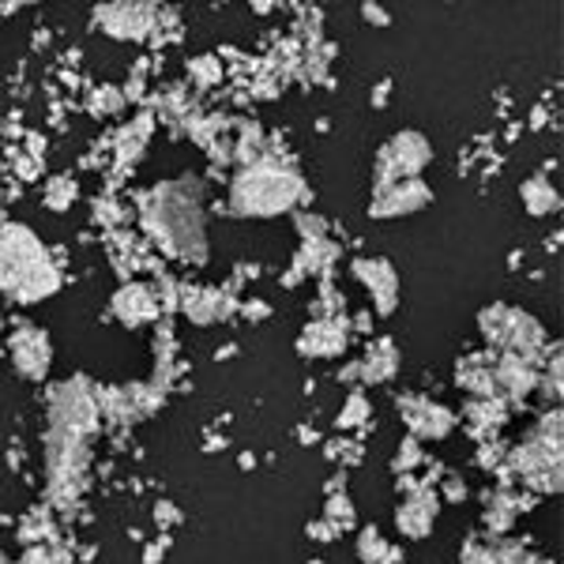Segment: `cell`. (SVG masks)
I'll return each instance as SVG.
<instances>
[{
	"label": "cell",
	"instance_id": "obj_1",
	"mask_svg": "<svg viewBox=\"0 0 564 564\" xmlns=\"http://www.w3.org/2000/svg\"><path fill=\"white\" fill-rule=\"evenodd\" d=\"M102 430L95 384L72 377L50 388V425H45V497L53 508H72L87 486L90 448Z\"/></svg>",
	"mask_w": 564,
	"mask_h": 564
},
{
	"label": "cell",
	"instance_id": "obj_2",
	"mask_svg": "<svg viewBox=\"0 0 564 564\" xmlns=\"http://www.w3.org/2000/svg\"><path fill=\"white\" fill-rule=\"evenodd\" d=\"M140 223L170 260L188 263V268L207 263L204 196L193 177L154 185L140 204Z\"/></svg>",
	"mask_w": 564,
	"mask_h": 564
},
{
	"label": "cell",
	"instance_id": "obj_3",
	"mask_svg": "<svg viewBox=\"0 0 564 564\" xmlns=\"http://www.w3.org/2000/svg\"><path fill=\"white\" fill-rule=\"evenodd\" d=\"M61 268L53 263L50 249L34 238L31 226L4 223L0 226V294L8 302L34 305L61 290Z\"/></svg>",
	"mask_w": 564,
	"mask_h": 564
},
{
	"label": "cell",
	"instance_id": "obj_4",
	"mask_svg": "<svg viewBox=\"0 0 564 564\" xmlns=\"http://www.w3.org/2000/svg\"><path fill=\"white\" fill-rule=\"evenodd\" d=\"M305 177L275 159H257L230 181V212L245 218H275L308 204Z\"/></svg>",
	"mask_w": 564,
	"mask_h": 564
},
{
	"label": "cell",
	"instance_id": "obj_5",
	"mask_svg": "<svg viewBox=\"0 0 564 564\" xmlns=\"http://www.w3.org/2000/svg\"><path fill=\"white\" fill-rule=\"evenodd\" d=\"M505 470L512 475V481H520L527 494H534V497L561 494L564 478H561V411L557 406L545 411L516 448H508Z\"/></svg>",
	"mask_w": 564,
	"mask_h": 564
},
{
	"label": "cell",
	"instance_id": "obj_6",
	"mask_svg": "<svg viewBox=\"0 0 564 564\" xmlns=\"http://www.w3.org/2000/svg\"><path fill=\"white\" fill-rule=\"evenodd\" d=\"M478 332L494 354H512V358L542 361L545 354V327L534 321L527 308L494 302L478 313Z\"/></svg>",
	"mask_w": 564,
	"mask_h": 564
},
{
	"label": "cell",
	"instance_id": "obj_7",
	"mask_svg": "<svg viewBox=\"0 0 564 564\" xmlns=\"http://www.w3.org/2000/svg\"><path fill=\"white\" fill-rule=\"evenodd\" d=\"M433 162V143L430 135L403 129L395 132L384 148L377 151V162H372V188L395 185V181H411L422 177V170Z\"/></svg>",
	"mask_w": 564,
	"mask_h": 564
},
{
	"label": "cell",
	"instance_id": "obj_8",
	"mask_svg": "<svg viewBox=\"0 0 564 564\" xmlns=\"http://www.w3.org/2000/svg\"><path fill=\"white\" fill-rule=\"evenodd\" d=\"M95 26L109 39H121V42H143L159 31V20H162V8L159 4H102L95 8Z\"/></svg>",
	"mask_w": 564,
	"mask_h": 564
},
{
	"label": "cell",
	"instance_id": "obj_9",
	"mask_svg": "<svg viewBox=\"0 0 564 564\" xmlns=\"http://www.w3.org/2000/svg\"><path fill=\"white\" fill-rule=\"evenodd\" d=\"M95 399H98V414L113 417L117 425H132L159 411L166 391H159L148 380V384H129V388H95Z\"/></svg>",
	"mask_w": 564,
	"mask_h": 564
},
{
	"label": "cell",
	"instance_id": "obj_10",
	"mask_svg": "<svg viewBox=\"0 0 564 564\" xmlns=\"http://www.w3.org/2000/svg\"><path fill=\"white\" fill-rule=\"evenodd\" d=\"M8 354H12V366L20 377L34 380V384L50 377L53 347H50V335L39 324H26V321L15 324L12 335H8Z\"/></svg>",
	"mask_w": 564,
	"mask_h": 564
},
{
	"label": "cell",
	"instance_id": "obj_11",
	"mask_svg": "<svg viewBox=\"0 0 564 564\" xmlns=\"http://www.w3.org/2000/svg\"><path fill=\"white\" fill-rule=\"evenodd\" d=\"M395 406L414 441H444L459 422L456 411H448V406L430 395H395Z\"/></svg>",
	"mask_w": 564,
	"mask_h": 564
},
{
	"label": "cell",
	"instance_id": "obj_12",
	"mask_svg": "<svg viewBox=\"0 0 564 564\" xmlns=\"http://www.w3.org/2000/svg\"><path fill=\"white\" fill-rule=\"evenodd\" d=\"M433 204V188L425 185L422 177L411 181H395V185L372 188L369 196V218H403V215H417Z\"/></svg>",
	"mask_w": 564,
	"mask_h": 564
},
{
	"label": "cell",
	"instance_id": "obj_13",
	"mask_svg": "<svg viewBox=\"0 0 564 564\" xmlns=\"http://www.w3.org/2000/svg\"><path fill=\"white\" fill-rule=\"evenodd\" d=\"M350 271H354V279L369 290L372 308H377L380 316L395 313V308H399V271H395V263L384 260V257H358L350 263Z\"/></svg>",
	"mask_w": 564,
	"mask_h": 564
},
{
	"label": "cell",
	"instance_id": "obj_14",
	"mask_svg": "<svg viewBox=\"0 0 564 564\" xmlns=\"http://www.w3.org/2000/svg\"><path fill=\"white\" fill-rule=\"evenodd\" d=\"M459 564H550V561L539 557L531 545L512 542L508 534L505 539H497V534H470L463 542Z\"/></svg>",
	"mask_w": 564,
	"mask_h": 564
},
{
	"label": "cell",
	"instance_id": "obj_15",
	"mask_svg": "<svg viewBox=\"0 0 564 564\" xmlns=\"http://www.w3.org/2000/svg\"><path fill=\"white\" fill-rule=\"evenodd\" d=\"M395 372H399V347L395 339L380 335V339H372L366 347V358L339 369V384H388Z\"/></svg>",
	"mask_w": 564,
	"mask_h": 564
},
{
	"label": "cell",
	"instance_id": "obj_16",
	"mask_svg": "<svg viewBox=\"0 0 564 564\" xmlns=\"http://www.w3.org/2000/svg\"><path fill=\"white\" fill-rule=\"evenodd\" d=\"M234 297L238 294H230V290H223V286H181L177 308L188 316V324L212 327V324H223L226 316L238 308Z\"/></svg>",
	"mask_w": 564,
	"mask_h": 564
},
{
	"label": "cell",
	"instance_id": "obj_17",
	"mask_svg": "<svg viewBox=\"0 0 564 564\" xmlns=\"http://www.w3.org/2000/svg\"><path fill=\"white\" fill-rule=\"evenodd\" d=\"M534 388H539V361L497 354V361H494V395L497 399H505L508 406H520Z\"/></svg>",
	"mask_w": 564,
	"mask_h": 564
},
{
	"label": "cell",
	"instance_id": "obj_18",
	"mask_svg": "<svg viewBox=\"0 0 564 564\" xmlns=\"http://www.w3.org/2000/svg\"><path fill=\"white\" fill-rule=\"evenodd\" d=\"M350 343V324L343 316H313L297 335L302 358H339Z\"/></svg>",
	"mask_w": 564,
	"mask_h": 564
},
{
	"label": "cell",
	"instance_id": "obj_19",
	"mask_svg": "<svg viewBox=\"0 0 564 564\" xmlns=\"http://www.w3.org/2000/svg\"><path fill=\"white\" fill-rule=\"evenodd\" d=\"M534 508V494H516V489H486L481 494V527H486V534H497V539H505V534H512L516 527V516L520 512H531Z\"/></svg>",
	"mask_w": 564,
	"mask_h": 564
},
{
	"label": "cell",
	"instance_id": "obj_20",
	"mask_svg": "<svg viewBox=\"0 0 564 564\" xmlns=\"http://www.w3.org/2000/svg\"><path fill=\"white\" fill-rule=\"evenodd\" d=\"M441 505L444 500L436 497L433 486H417L414 494H403V505L395 508V527L399 534H406V539H430L436 516H441Z\"/></svg>",
	"mask_w": 564,
	"mask_h": 564
},
{
	"label": "cell",
	"instance_id": "obj_21",
	"mask_svg": "<svg viewBox=\"0 0 564 564\" xmlns=\"http://www.w3.org/2000/svg\"><path fill=\"white\" fill-rule=\"evenodd\" d=\"M113 316L124 327H143V324L162 321V305H159L154 286H148V282H124L113 294Z\"/></svg>",
	"mask_w": 564,
	"mask_h": 564
},
{
	"label": "cell",
	"instance_id": "obj_22",
	"mask_svg": "<svg viewBox=\"0 0 564 564\" xmlns=\"http://www.w3.org/2000/svg\"><path fill=\"white\" fill-rule=\"evenodd\" d=\"M339 252L343 249L332 238L305 241L302 249H297V257H294V268L282 275V282H286V286H297V282L308 279V275H327V271L339 263Z\"/></svg>",
	"mask_w": 564,
	"mask_h": 564
},
{
	"label": "cell",
	"instance_id": "obj_23",
	"mask_svg": "<svg viewBox=\"0 0 564 564\" xmlns=\"http://www.w3.org/2000/svg\"><path fill=\"white\" fill-rule=\"evenodd\" d=\"M494 350H478L456 361V388L467 391L470 399H486L494 395Z\"/></svg>",
	"mask_w": 564,
	"mask_h": 564
},
{
	"label": "cell",
	"instance_id": "obj_24",
	"mask_svg": "<svg viewBox=\"0 0 564 564\" xmlns=\"http://www.w3.org/2000/svg\"><path fill=\"white\" fill-rule=\"evenodd\" d=\"M508 417H512V406L497 395L467 399V406H463V422H467V430L475 433L478 441H489V436H494Z\"/></svg>",
	"mask_w": 564,
	"mask_h": 564
},
{
	"label": "cell",
	"instance_id": "obj_25",
	"mask_svg": "<svg viewBox=\"0 0 564 564\" xmlns=\"http://www.w3.org/2000/svg\"><path fill=\"white\" fill-rule=\"evenodd\" d=\"M151 124H154V117L151 113H140L135 121L129 124V132H121V140H117V166H113V174H124V170H132V162L143 154V143H148V135H151Z\"/></svg>",
	"mask_w": 564,
	"mask_h": 564
},
{
	"label": "cell",
	"instance_id": "obj_26",
	"mask_svg": "<svg viewBox=\"0 0 564 564\" xmlns=\"http://www.w3.org/2000/svg\"><path fill=\"white\" fill-rule=\"evenodd\" d=\"M520 199L527 207V215L542 218V215H557L561 212V193L550 185V177H527L520 185Z\"/></svg>",
	"mask_w": 564,
	"mask_h": 564
},
{
	"label": "cell",
	"instance_id": "obj_27",
	"mask_svg": "<svg viewBox=\"0 0 564 564\" xmlns=\"http://www.w3.org/2000/svg\"><path fill=\"white\" fill-rule=\"evenodd\" d=\"M76 199H79L76 177L57 174V177L45 181V207H50V212H68V207L76 204Z\"/></svg>",
	"mask_w": 564,
	"mask_h": 564
},
{
	"label": "cell",
	"instance_id": "obj_28",
	"mask_svg": "<svg viewBox=\"0 0 564 564\" xmlns=\"http://www.w3.org/2000/svg\"><path fill=\"white\" fill-rule=\"evenodd\" d=\"M124 106H129L124 102V90L113 84H98V90H90V98H87L90 117H113V113H121Z\"/></svg>",
	"mask_w": 564,
	"mask_h": 564
},
{
	"label": "cell",
	"instance_id": "obj_29",
	"mask_svg": "<svg viewBox=\"0 0 564 564\" xmlns=\"http://www.w3.org/2000/svg\"><path fill=\"white\" fill-rule=\"evenodd\" d=\"M534 391H542L553 406L561 403V347H557V343H553L550 358H545V369L539 372V388H534Z\"/></svg>",
	"mask_w": 564,
	"mask_h": 564
},
{
	"label": "cell",
	"instance_id": "obj_30",
	"mask_svg": "<svg viewBox=\"0 0 564 564\" xmlns=\"http://www.w3.org/2000/svg\"><path fill=\"white\" fill-rule=\"evenodd\" d=\"M369 414H372L369 399L361 395V391H350V399L343 403V411H339V417H335V425H339V430H361V425L369 422Z\"/></svg>",
	"mask_w": 564,
	"mask_h": 564
},
{
	"label": "cell",
	"instance_id": "obj_31",
	"mask_svg": "<svg viewBox=\"0 0 564 564\" xmlns=\"http://www.w3.org/2000/svg\"><path fill=\"white\" fill-rule=\"evenodd\" d=\"M188 76H193L196 87H215L223 79V61L218 53H199V57L188 61Z\"/></svg>",
	"mask_w": 564,
	"mask_h": 564
},
{
	"label": "cell",
	"instance_id": "obj_32",
	"mask_svg": "<svg viewBox=\"0 0 564 564\" xmlns=\"http://www.w3.org/2000/svg\"><path fill=\"white\" fill-rule=\"evenodd\" d=\"M391 553V545L384 542V534L377 531V527H366V531L358 534V557L361 564H384Z\"/></svg>",
	"mask_w": 564,
	"mask_h": 564
},
{
	"label": "cell",
	"instance_id": "obj_33",
	"mask_svg": "<svg viewBox=\"0 0 564 564\" xmlns=\"http://www.w3.org/2000/svg\"><path fill=\"white\" fill-rule=\"evenodd\" d=\"M324 520L335 527V531H350L354 527V505L347 497V489L343 494H327V505H324Z\"/></svg>",
	"mask_w": 564,
	"mask_h": 564
},
{
	"label": "cell",
	"instance_id": "obj_34",
	"mask_svg": "<svg viewBox=\"0 0 564 564\" xmlns=\"http://www.w3.org/2000/svg\"><path fill=\"white\" fill-rule=\"evenodd\" d=\"M343 308H347V302H343V294L332 282V271H327V275H321V297L313 302V316H343Z\"/></svg>",
	"mask_w": 564,
	"mask_h": 564
},
{
	"label": "cell",
	"instance_id": "obj_35",
	"mask_svg": "<svg viewBox=\"0 0 564 564\" xmlns=\"http://www.w3.org/2000/svg\"><path fill=\"white\" fill-rule=\"evenodd\" d=\"M425 456H422V441H414V436H406L403 444H399V452H395V459H391V470L395 475H411L414 467H422Z\"/></svg>",
	"mask_w": 564,
	"mask_h": 564
},
{
	"label": "cell",
	"instance_id": "obj_36",
	"mask_svg": "<svg viewBox=\"0 0 564 564\" xmlns=\"http://www.w3.org/2000/svg\"><path fill=\"white\" fill-rule=\"evenodd\" d=\"M72 550H57V545H31L23 553L20 564H72Z\"/></svg>",
	"mask_w": 564,
	"mask_h": 564
},
{
	"label": "cell",
	"instance_id": "obj_37",
	"mask_svg": "<svg viewBox=\"0 0 564 564\" xmlns=\"http://www.w3.org/2000/svg\"><path fill=\"white\" fill-rule=\"evenodd\" d=\"M294 226H297V234H302V241L327 238V218L305 212V207H297V212H294Z\"/></svg>",
	"mask_w": 564,
	"mask_h": 564
},
{
	"label": "cell",
	"instance_id": "obj_38",
	"mask_svg": "<svg viewBox=\"0 0 564 564\" xmlns=\"http://www.w3.org/2000/svg\"><path fill=\"white\" fill-rule=\"evenodd\" d=\"M505 456H508L505 444L489 436V441H481V444H478V456H475V463H478V467H486L489 475H494V470L500 467V463H505Z\"/></svg>",
	"mask_w": 564,
	"mask_h": 564
},
{
	"label": "cell",
	"instance_id": "obj_39",
	"mask_svg": "<svg viewBox=\"0 0 564 564\" xmlns=\"http://www.w3.org/2000/svg\"><path fill=\"white\" fill-rule=\"evenodd\" d=\"M12 162H15V174H20V181H39L42 177V159H34V154H15L12 151Z\"/></svg>",
	"mask_w": 564,
	"mask_h": 564
},
{
	"label": "cell",
	"instance_id": "obj_40",
	"mask_svg": "<svg viewBox=\"0 0 564 564\" xmlns=\"http://www.w3.org/2000/svg\"><path fill=\"white\" fill-rule=\"evenodd\" d=\"M441 500H448V505H459V500H467V481L459 475H444V494H436Z\"/></svg>",
	"mask_w": 564,
	"mask_h": 564
},
{
	"label": "cell",
	"instance_id": "obj_41",
	"mask_svg": "<svg viewBox=\"0 0 564 564\" xmlns=\"http://www.w3.org/2000/svg\"><path fill=\"white\" fill-rule=\"evenodd\" d=\"M121 218H124V207H117L113 199H95V223L113 226V223H121Z\"/></svg>",
	"mask_w": 564,
	"mask_h": 564
},
{
	"label": "cell",
	"instance_id": "obj_42",
	"mask_svg": "<svg viewBox=\"0 0 564 564\" xmlns=\"http://www.w3.org/2000/svg\"><path fill=\"white\" fill-rule=\"evenodd\" d=\"M154 523L162 527V534H166V527H177L181 523V512L174 505H170V500H159V505H154Z\"/></svg>",
	"mask_w": 564,
	"mask_h": 564
},
{
	"label": "cell",
	"instance_id": "obj_43",
	"mask_svg": "<svg viewBox=\"0 0 564 564\" xmlns=\"http://www.w3.org/2000/svg\"><path fill=\"white\" fill-rule=\"evenodd\" d=\"M241 313H245V321H249V324H260V321H268V316H271V305L257 302V297H249V302L241 305Z\"/></svg>",
	"mask_w": 564,
	"mask_h": 564
},
{
	"label": "cell",
	"instance_id": "obj_44",
	"mask_svg": "<svg viewBox=\"0 0 564 564\" xmlns=\"http://www.w3.org/2000/svg\"><path fill=\"white\" fill-rule=\"evenodd\" d=\"M159 534H162V531H159ZM170 542H174L170 534H162L159 542H151L148 550H143V564H162V557H166V550H170Z\"/></svg>",
	"mask_w": 564,
	"mask_h": 564
},
{
	"label": "cell",
	"instance_id": "obj_45",
	"mask_svg": "<svg viewBox=\"0 0 564 564\" xmlns=\"http://www.w3.org/2000/svg\"><path fill=\"white\" fill-rule=\"evenodd\" d=\"M305 534H308V539H313V542H332V539H339V531H335V527L327 523V520H321V523H308V527H305Z\"/></svg>",
	"mask_w": 564,
	"mask_h": 564
},
{
	"label": "cell",
	"instance_id": "obj_46",
	"mask_svg": "<svg viewBox=\"0 0 564 564\" xmlns=\"http://www.w3.org/2000/svg\"><path fill=\"white\" fill-rule=\"evenodd\" d=\"M361 15H366L372 26H388L391 23L388 8H380V4H361Z\"/></svg>",
	"mask_w": 564,
	"mask_h": 564
},
{
	"label": "cell",
	"instance_id": "obj_47",
	"mask_svg": "<svg viewBox=\"0 0 564 564\" xmlns=\"http://www.w3.org/2000/svg\"><path fill=\"white\" fill-rule=\"evenodd\" d=\"M388 95H391V79H380V84L372 87V98H369L372 109H384L388 106Z\"/></svg>",
	"mask_w": 564,
	"mask_h": 564
},
{
	"label": "cell",
	"instance_id": "obj_48",
	"mask_svg": "<svg viewBox=\"0 0 564 564\" xmlns=\"http://www.w3.org/2000/svg\"><path fill=\"white\" fill-rule=\"evenodd\" d=\"M297 441H302V444H321V433L308 430V425H297Z\"/></svg>",
	"mask_w": 564,
	"mask_h": 564
},
{
	"label": "cell",
	"instance_id": "obj_49",
	"mask_svg": "<svg viewBox=\"0 0 564 564\" xmlns=\"http://www.w3.org/2000/svg\"><path fill=\"white\" fill-rule=\"evenodd\" d=\"M354 327H358V332H372V316L369 313H358V316H354Z\"/></svg>",
	"mask_w": 564,
	"mask_h": 564
},
{
	"label": "cell",
	"instance_id": "obj_50",
	"mask_svg": "<svg viewBox=\"0 0 564 564\" xmlns=\"http://www.w3.org/2000/svg\"><path fill=\"white\" fill-rule=\"evenodd\" d=\"M238 463H241L245 470H252V467H257V456H252V452H241V459H238Z\"/></svg>",
	"mask_w": 564,
	"mask_h": 564
},
{
	"label": "cell",
	"instance_id": "obj_51",
	"mask_svg": "<svg viewBox=\"0 0 564 564\" xmlns=\"http://www.w3.org/2000/svg\"><path fill=\"white\" fill-rule=\"evenodd\" d=\"M531 124H534V129H542V124H545V109H534V117H531Z\"/></svg>",
	"mask_w": 564,
	"mask_h": 564
},
{
	"label": "cell",
	"instance_id": "obj_52",
	"mask_svg": "<svg viewBox=\"0 0 564 564\" xmlns=\"http://www.w3.org/2000/svg\"><path fill=\"white\" fill-rule=\"evenodd\" d=\"M308 564H324V561H308Z\"/></svg>",
	"mask_w": 564,
	"mask_h": 564
},
{
	"label": "cell",
	"instance_id": "obj_53",
	"mask_svg": "<svg viewBox=\"0 0 564 564\" xmlns=\"http://www.w3.org/2000/svg\"><path fill=\"white\" fill-rule=\"evenodd\" d=\"M0 354H4V343H0Z\"/></svg>",
	"mask_w": 564,
	"mask_h": 564
}]
</instances>
